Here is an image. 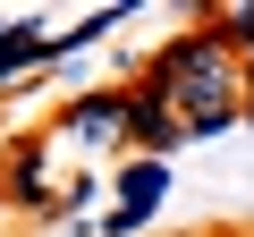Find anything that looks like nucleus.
<instances>
[{
  "label": "nucleus",
  "instance_id": "f257e3e1",
  "mask_svg": "<svg viewBox=\"0 0 254 237\" xmlns=\"http://www.w3.org/2000/svg\"><path fill=\"white\" fill-rule=\"evenodd\" d=\"M187 118H203V110H246V68H237V51L220 43V26L203 17V26H187L153 68H144Z\"/></svg>",
  "mask_w": 254,
  "mask_h": 237
},
{
  "label": "nucleus",
  "instance_id": "f03ea898",
  "mask_svg": "<svg viewBox=\"0 0 254 237\" xmlns=\"http://www.w3.org/2000/svg\"><path fill=\"white\" fill-rule=\"evenodd\" d=\"M127 144H136V161H170L178 144H187V118H178V102L144 76V85H127Z\"/></svg>",
  "mask_w": 254,
  "mask_h": 237
},
{
  "label": "nucleus",
  "instance_id": "7ed1b4c3",
  "mask_svg": "<svg viewBox=\"0 0 254 237\" xmlns=\"http://www.w3.org/2000/svg\"><path fill=\"white\" fill-rule=\"evenodd\" d=\"M0 195H9L17 212H60V195L43 186V144H34V136H17V144H9V170H0Z\"/></svg>",
  "mask_w": 254,
  "mask_h": 237
},
{
  "label": "nucleus",
  "instance_id": "20e7f679",
  "mask_svg": "<svg viewBox=\"0 0 254 237\" xmlns=\"http://www.w3.org/2000/svg\"><path fill=\"white\" fill-rule=\"evenodd\" d=\"M68 136H76V144H119V136H127V93H85V102L68 110Z\"/></svg>",
  "mask_w": 254,
  "mask_h": 237
},
{
  "label": "nucleus",
  "instance_id": "39448f33",
  "mask_svg": "<svg viewBox=\"0 0 254 237\" xmlns=\"http://www.w3.org/2000/svg\"><path fill=\"white\" fill-rule=\"evenodd\" d=\"M161 195H170V161H127V170H119V212L153 220V212H161Z\"/></svg>",
  "mask_w": 254,
  "mask_h": 237
},
{
  "label": "nucleus",
  "instance_id": "423d86ee",
  "mask_svg": "<svg viewBox=\"0 0 254 237\" xmlns=\"http://www.w3.org/2000/svg\"><path fill=\"white\" fill-rule=\"evenodd\" d=\"M34 59H60V34H43V26H9L0 34V85L17 68H34Z\"/></svg>",
  "mask_w": 254,
  "mask_h": 237
},
{
  "label": "nucleus",
  "instance_id": "0eeeda50",
  "mask_svg": "<svg viewBox=\"0 0 254 237\" xmlns=\"http://www.w3.org/2000/svg\"><path fill=\"white\" fill-rule=\"evenodd\" d=\"M246 127H254V102H246Z\"/></svg>",
  "mask_w": 254,
  "mask_h": 237
},
{
  "label": "nucleus",
  "instance_id": "6e6552de",
  "mask_svg": "<svg viewBox=\"0 0 254 237\" xmlns=\"http://www.w3.org/2000/svg\"><path fill=\"white\" fill-rule=\"evenodd\" d=\"M0 34H9V17H0Z\"/></svg>",
  "mask_w": 254,
  "mask_h": 237
},
{
  "label": "nucleus",
  "instance_id": "1a4fd4ad",
  "mask_svg": "<svg viewBox=\"0 0 254 237\" xmlns=\"http://www.w3.org/2000/svg\"><path fill=\"white\" fill-rule=\"evenodd\" d=\"M0 212H9V195H0Z\"/></svg>",
  "mask_w": 254,
  "mask_h": 237
}]
</instances>
